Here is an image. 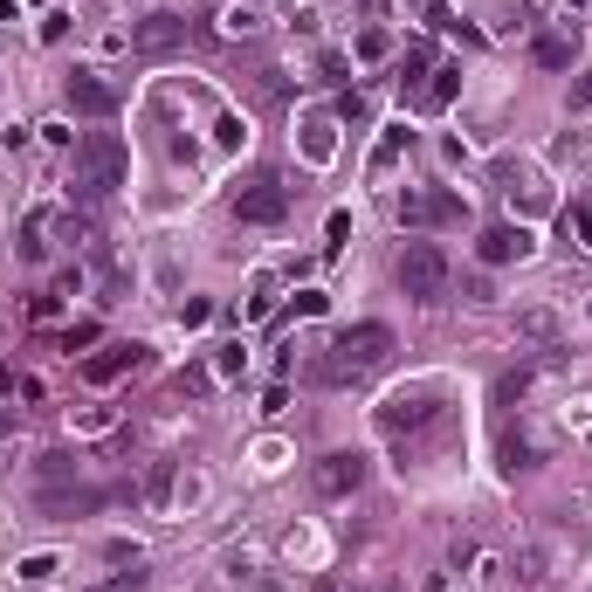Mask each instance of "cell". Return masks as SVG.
<instances>
[{"label": "cell", "instance_id": "obj_27", "mask_svg": "<svg viewBox=\"0 0 592 592\" xmlns=\"http://www.w3.org/2000/svg\"><path fill=\"white\" fill-rule=\"evenodd\" d=\"M337 118H352V125H365V118H372V97H359V90H352V97H337Z\"/></svg>", "mask_w": 592, "mask_h": 592}, {"label": "cell", "instance_id": "obj_21", "mask_svg": "<svg viewBox=\"0 0 592 592\" xmlns=\"http://www.w3.org/2000/svg\"><path fill=\"white\" fill-rule=\"evenodd\" d=\"M565 234H579V248H592V193L579 207H565Z\"/></svg>", "mask_w": 592, "mask_h": 592}, {"label": "cell", "instance_id": "obj_20", "mask_svg": "<svg viewBox=\"0 0 592 592\" xmlns=\"http://www.w3.org/2000/svg\"><path fill=\"white\" fill-rule=\"evenodd\" d=\"M503 468H538V441H523V434H503Z\"/></svg>", "mask_w": 592, "mask_h": 592}, {"label": "cell", "instance_id": "obj_6", "mask_svg": "<svg viewBox=\"0 0 592 592\" xmlns=\"http://www.w3.org/2000/svg\"><path fill=\"white\" fill-rule=\"evenodd\" d=\"M310 490L324 496V503L359 496V490H365V455H359V448H337V455H324V462L310 468Z\"/></svg>", "mask_w": 592, "mask_h": 592}, {"label": "cell", "instance_id": "obj_26", "mask_svg": "<svg viewBox=\"0 0 592 592\" xmlns=\"http://www.w3.org/2000/svg\"><path fill=\"white\" fill-rule=\"evenodd\" d=\"M207 386H214V365H193V372H180V393H186V400H200Z\"/></svg>", "mask_w": 592, "mask_h": 592}, {"label": "cell", "instance_id": "obj_29", "mask_svg": "<svg viewBox=\"0 0 592 592\" xmlns=\"http://www.w3.org/2000/svg\"><path fill=\"white\" fill-rule=\"evenodd\" d=\"M345 241H352V214H331V241H324V255H337Z\"/></svg>", "mask_w": 592, "mask_h": 592}, {"label": "cell", "instance_id": "obj_15", "mask_svg": "<svg viewBox=\"0 0 592 592\" xmlns=\"http://www.w3.org/2000/svg\"><path fill=\"white\" fill-rule=\"evenodd\" d=\"M55 483H83V455H69V448H49V455L35 462V490H55Z\"/></svg>", "mask_w": 592, "mask_h": 592}, {"label": "cell", "instance_id": "obj_22", "mask_svg": "<svg viewBox=\"0 0 592 592\" xmlns=\"http://www.w3.org/2000/svg\"><path fill=\"white\" fill-rule=\"evenodd\" d=\"M241 365H248V352H241V337H234V345H221V352H214V379H234Z\"/></svg>", "mask_w": 592, "mask_h": 592}, {"label": "cell", "instance_id": "obj_11", "mask_svg": "<svg viewBox=\"0 0 592 592\" xmlns=\"http://www.w3.org/2000/svg\"><path fill=\"white\" fill-rule=\"evenodd\" d=\"M138 365H145V345H103V352L83 359V379H90V386H110V379L138 372Z\"/></svg>", "mask_w": 592, "mask_h": 592}, {"label": "cell", "instance_id": "obj_35", "mask_svg": "<svg viewBox=\"0 0 592 592\" xmlns=\"http://www.w3.org/2000/svg\"><path fill=\"white\" fill-rule=\"evenodd\" d=\"M572 7H586V0H572Z\"/></svg>", "mask_w": 592, "mask_h": 592}, {"label": "cell", "instance_id": "obj_13", "mask_svg": "<svg viewBox=\"0 0 592 592\" xmlns=\"http://www.w3.org/2000/svg\"><path fill=\"white\" fill-rule=\"evenodd\" d=\"M407 152H413V131L407 125H386V131H379V145H372V158H365V173H372V180H386Z\"/></svg>", "mask_w": 592, "mask_h": 592}, {"label": "cell", "instance_id": "obj_4", "mask_svg": "<svg viewBox=\"0 0 592 592\" xmlns=\"http://www.w3.org/2000/svg\"><path fill=\"white\" fill-rule=\"evenodd\" d=\"M434 420H441V393L434 386H407V393H393L386 407H379V434L413 441V434H427Z\"/></svg>", "mask_w": 592, "mask_h": 592}, {"label": "cell", "instance_id": "obj_10", "mask_svg": "<svg viewBox=\"0 0 592 592\" xmlns=\"http://www.w3.org/2000/svg\"><path fill=\"white\" fill-rule=\"evenodd\" d=\"M468 207L462 193H400V221L407 228H455Z\"/></svg>", "mask_w": 592, "mask_h": 592}, {"label": "cell", "instance_id": "obj_28", "mask_svg": "<svg viewBox=\"0 0 592 592\" xmlns=\"http://www.w3.org/2000/svg\"><path fill=\"white\" fill-rule=\"evenodd\" d=\"M400 69H413V77H420V69H434V49H427V42H413V49L400 55Z\"/></svg>", "mask_w": 592, "mask_h": 592}, {"label": "cell", "instance_id": "obj_14", "mask_svg": "<svg viewBox=\"0 0 592 592\" xmlns=\"http://www.w3.org/2000/svg\"><path fill=\"white\" fill-rule=\"evenodd\" d=\"M35 503H42V516H83V510H103L110 496L103 490H35Z\"/></svg>", "mask_w": 592, "mask_h": 592}, {"label": "cell", "instance_id": "obj_7", "mask_svg": "<svg viewBox=\"0 0 592 592\" xmlns=\"http://www.w3.org/2000/svg\"><path fill=\"white\" fill-rule=\"evenodd\" d=\"M186 42H193V21H186V14H173V7H158V14H145V21L131 28V49L138 55H180Z\"/></svg>", "mask_w": 592, "mask_h": 592}, {"label": "cell", "instance_id": "obj_34", "mask_svg": "<svg viewBox=\"0 0 592 592\" xmlns=\"http://www.w3.org/2000/svg\"><path fill=\"white\" fill-rule=\"evenodd\" d=\"M7 7H14V0H0V14H7Z\"/></svg>", "mask_w": 592, "mask_h": 592}, {"label": "cell", "instance_id": "obj_24", "mask_svg": "<svg viewBox=\"0 0 592 592\" xmlns=\"http://www.w3.org/2000/svg\"><path fill=\"white\" fill-rule=\"evenodd\" d=\"M331 125H310V138H304V152H310V166H324V158H331Z\"/></svg>", "mask_w": 592, "mask_h": 592}, {"label": "cell", "instance_id": "obj_32", "mask_svg": "<svg viewBox=\"0 0 592 592\" xmlns=\"http://www.w3.org/2000/svg\"><path fill=\"white\" fill-rule=\"evenodd\" d=\"M572 110H592V77H579V83H572Z\"/></svg>", "mask_w": 592, "mask_h": 592}, {"label": "cell", "instance_id": "obj_31", "mask_svg": "<svg viewBox=\"0 0 592 592\" xmlns=\"http://www.w3.org/2000/svg\"><path fill=\"white\" fill-rule=\"evenodd\" d=\"M523 331H531V337H544V345H551V337H558V324H551V317H544V310H531V317H523Z\"/></svg>", "mask_w": 592, "mask_h": 592}, {"label": "cell", "instance_id": "obj_12", "mask_svg": "<svg viewBox=\"0 0 592 592\" xmlns=\"http://www.w3.org/2000/svg\"><path fill=\"white\" fill-rule=\"evenodd\" d=\"M475 255L490 262V269H503V262H523V255H531V228H510V221H503V228H483Z\"/></svg>", "mask_w": 592, "mask_h": 592}, {"label": "cell", "instance_id": "obj_30", "mask_svg": "<svg viewBox=\"0 0 592 592\" xmlns=\"http://www.w3.org/2000/svg\"><path fill=\"white\" fill-rule=\"evenodd\" d=\"M359 55H365V62H379V55H386V35H379V28H365V35H359Z\"/></svg>", "mask_w": 592, "mask_h": 592}, {"label": "cell", "instance_id": "obj_5", "mask_svg": "<svg viewBox=\"0 0 592 592\" xmlns=\"http://www.w3.org/2000/svg\"><path fill=\"white\" fill-rule=\"evenodd\" d=\"M234 214L248 221V228H276V221H289V186L283 180H248V186H234Z\"/></svg>", "mask_w": 592, "mask_h": 592}, {"label": "cell", "instance_id": "obj_2", "mask_svg": "<svg viewBox=\"0 0 592 592\" xmlns=\"http://www.w3.org/2000/svg\"><path fill=\"white\" fill-rule=\"evenodd\" d=\"M131 173V152L118 145V131H90L77 145V200H110Z\"/></svg>", "mask_w": 592, "mask_h": 592}, {"label": "cell", "instance_id": "obj_9", "mask_svg": "<svg viewBox=\"0 0 592 592\" xmlns=\"http://www.w3.org/2000/svg\"><path fill=\"white\" fill-rule=\"evenodd\" d=\"M62 221H69L62 207H35V214H21V228H14V255H21V262H49Z\"/></svg>", "mask_w": 592, "mask_h": 592}, {"label": "cell", "instance_id": "obj_1", "mask_svg": "<svg viewBox=\"0 0 592 592\" xmlns=\"http://www.w3.org/2000/svg\"><path fill=\"white\" fill-rule=\"evenodd\" d=\"M386 359H393L386 324H352V331H337L331 345L310 359V379H317V386H359V379H372Z\"/></svg>", "mask_w": 592, "mask_h": 592}, {"label": "cell", "instance_id": "obj_3", "mask_svg": "<svg viewBox=\"0 0 592 592\" xmlns=\"http://www.w3.org/2000/svg\"><path fill=\"white\" fill-rule=\"evenodd\" d=\"M393 276H400V289H407L413 304H441V296L455 289V262L441 255L434 241H407L400 262H393Z\"/></svg>", "mask_w": 592, "mask_h": 592}, {"label": "cell", "instance_id": "obj_16", "mask_svg": "<svg viewBox=\"0 0 592 592\" xmlns=\"http://www.w3.org/2000/svg\"><path fill=\"white\" fill-rule=\"evenodd\" d=\"M455 90H462V69H448V62H434L413 103H420V110H448V103H455Z\"/></svg>", "mask_w": 592, "mask_h": 592}, {"label": "cell", "instance_id": "obj_33", "mask_svg": "<svg viewBox=\"0 0 592 592\" xmlns=\"http://www.w3.org/2000/svg\"><path fill=\"white\" fill-rule=\"evenodd\" d=\"M7 427H14V413H7V407H0V434H7Z\"/></svg>", "mask_w": 592, "mask_h": 592}, {"label": "cell", "instance_id": "obj_23", "mask_svg": "<svg viewBox=\"0 0 592 592\" xmlns=\"http://www.w3.org/2000/svg\"><path fill=\"white\" fill-rule=\"evenodd\" d=\"M324 304H331L324 289H296V296H289V317H324Z\"/></svg>", "mask_w": 592, "mask_h": 592}, {"label": "cell", "instance_id": "obj_17", "mask_svg": "<svg viewBox=\"0 0 592 592\" xmlns=\"http://www.w3.org/2000/svg\"><path fill=\"white\" fill-rule=\"evenodd\" d=\"M531 55H538L544 69H572V55H579V42H572V35H538V42H531Z\"/></svg>", "mask_w": 592, "mask_h": 592}, {"label": "cell", "instance_id": "obj_25", "mask_svg": "<svg viewBox=\"0 0 592 592\" xmlns=\"http://www.w3.org/2000/svg\"><path fill=\"white\" fill-rule=\"evenodd\" d=\"M221 21H228V35H255V28H262V14H255V7H228Z\"/></svg>", "mask_w": 592, "mask_h": 592}, {"label": "cell", "instance_id": "obj_8", "mask_svg": "<svg viewBox=\"0 0 592 592\" xmlns=\"http://www.w3.org/2000/svg\"><path fill=\"white\" fill-rule=\"evenodd\" d=\"M62 97H69V110H77V118H118L125 90L103 77V69H77V77L62 83Z\"/></svg>", "mask_w": 592, "mask_h": 592}, {"label": "cell", "instance_id": "obj_19", "mask_svg": "<svg viewBox=\"0 0 592 592\" xmlns=\"http://www.w3.org/2000/svg\"><path fill=\"white\" fill-rule=\"evenodd\" d=\"M97 337H103V324H97V317H83V324H69V331L55 337V345H62V352H69V359H77V352H90V345H97Z\"/></svg>", "mask_w": 592, "mask_h": 592}, {"label": "cell", "instance_id": "obj_18", "mask_svg": "<svg viewBox=\"0 0 592 592\" xmlns=\"http://www.w3.org/2000/svg\"><path fill=\"white\" fill-rule=\"evenodd\" d=\"M145 503H152V510L173 503V462H152V468H145Z\"/></svg>", "mask_w": 592, "mask_h": 592}]
</instances>
